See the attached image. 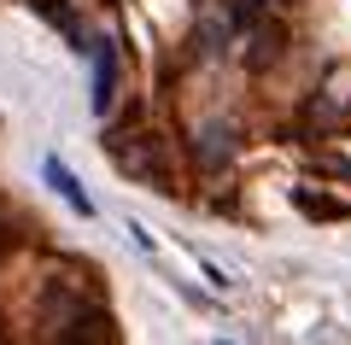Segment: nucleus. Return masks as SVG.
<instances>
[{
    "label": "nucleus",
    "instance_id": "f257e3e1",
    "mask_svg": "<svg viewBox=\"0 0 351 345\" xmlns=\"http://www.w3.org/2000/svg\"><path fill=\"white\" fill-rule=\"evenodd\" d=\"M112 47L100 41V53H94V106H112Z\"/></svg>",
    "mask_w": 351,
    "mask_h": 345
},
{
    "label": "nucleus",
    "instance_id": "f03ea898",
    "mask_svg": "<svg viewBox=\"0 0 351 345\" xmlns=\"http://www.w3.org/2000/svg\"><path fill=\"white\" fill-rule=\"evenodd\" d=\"M41 6H47V12H59V0H41Z\"/></svg>",
    "mask_w": 351,
    "mask_h": 345
}]
</instances>
